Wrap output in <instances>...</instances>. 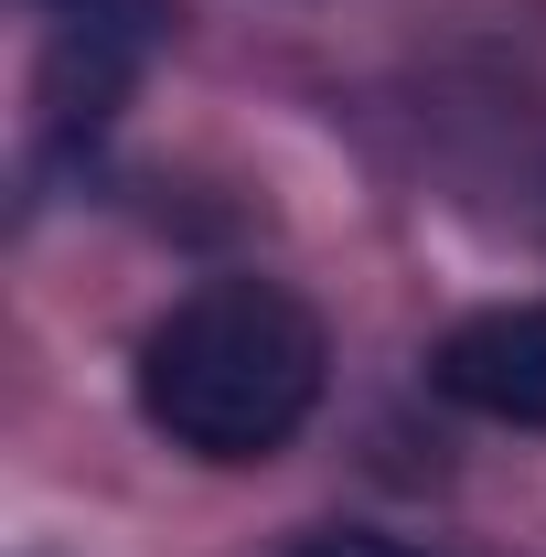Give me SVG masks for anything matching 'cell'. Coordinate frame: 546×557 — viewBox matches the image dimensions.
Returning a JSON list of instances; mask_svg holds the SVG:
<instances>
[{"instance_id": "cell-3", "label": "cell", "mask_w": 546, "mask_h": 557, "mask_svg": "<svg viewBox=\"0 0 546 557\" xmlns=\"http://www.w3.org/2000/svg\"><path fill=\"white\" fill-rule=\"evenodd\" d=\"M44 11V33H54V75H97V97H119L129 86V65L161 44V0H33Z\"/></svg>"}, {"instance_id": "cell-4", "label": "cell", "mask_w": 546, "mask_h": 557, "mask_svg": "<svg viewBox=\"0 0 546 557\" xmlns=\"http://www.w3.org/2000/svg\"><path fill=\"white\" fill-rule=\"evenodd\" d=\"M300 557H408V547H386V536H311Z\"/></svg>"}, {"instance_id": "cell-1", "label": "cell", "mask_w": 546, "mask_h": 557, "mask_svg": "<svg viewBox=\"0 0 546 557\" xmlns=\"http://www.w3.org/2000/svg\"><path fill=\"white\" fill-rule=\"evenodd\" d=\"M139 418L194 461H269L322 408V322L278 278H204L139 333Z\"/></svg>"}, {"instance_id": "cell-2", "label": "cell", "mask_w": 546, "mask_h": 557, "mask_svg": "<svg viewBox=\"0 0 546 557\" xmlns=\"http://www.w3.org/2000/svg\"><path fill=\"white\" fill-rule=\"evenodd\" d=\"M429 386L493 429H546V300H504L450 322L429 354Z\"/></svg>"}]
</instances>
